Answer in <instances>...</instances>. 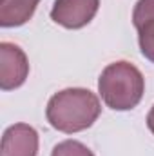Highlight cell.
I'll use <instances>...</instances> for the list:
<instances>
[{"label":"cell","instance_id":"6da1fadb","mask_svg":"<svg viewBox=\"0 0 154 156\" xmlns=\"http://www.w3.org/2000/svg\"><path fill=\"white\" fill-rule=\"evenodd\" d=\"M102 113L98 96L83 87H69L53 94L45 107L51 127L60 133H80L89 129Z\"/></svg>","mask_w":154,"mask_h":156},{"label":"cell","instance_id":"7a4b0ae2","mask_svg":"<svg viewBox=\"0 0 154 156\" xmlns=\"http://www.w3.org/2000/svg\"><path fill=\"white\" fill-rule=\"evenodd\" d=\"M98 91L107 107L114 111L134 109L145 91V78L136 66L120 60L109 64L98 78Z\"/></svg>","mask_w":154,"mask_h":156},{"label":"cell","instance_id":"3957f363","mask_svg":"<svg viewBox=\"0 0 154 156\" xmlns=\"http://www.w3.org/2000/svg\"><path fill=\"white\" fill-rule=\"evenodd\" d=\"M29 75V62L26 53L11 42L0 44V89L11 91L20 87Z\"/></svg>","mask_w":154,"mask_h":156},{"label":"cell","instance_id":"277c9868","mask_svg":"<svg viewBox=\"0 0 154 156\" xmlns=\"http://www.w3.org/2000/svg\"><path fill=\"white\" fill-rule=\"evenodd\" d=\"M100 0H54L51 18L65 29L85 27L98 13Z\"/></svg>","mask_w":154,"mask_h":156},{"label":"cell","instance_id":"5b68a950","mask_svg":"<svg viewBox=\"0 0 154 156\" xmlns=\"http://www.w3.org/2000/svg\"><path fill=\"white\" fill-rule=\"evenodd\" d=\"M38 133L27 123H15L4 131L2 156H37Z\"/></svg>","mask_w":154,"mask_h":156},{"label":"cell","instance_id":"8992f818","mask_svg":"<svg viewBox=\"0 0 154 156\" xmlns=\"http://www.w3.org/2000/svg\"><path fill=\"white\" fill-rule=\"evenodd\" d=\"M40 0H2L0 5V26L18 27L24 26L37 11Z\"/></svg>","mask_w":154,"mask_h":156},{"label":"cell","instance_id":"52a82bcc","mask_svg":"<svg viewBox=\"0 0 154 156\" xmlns=\"http://www.w3.org/2000/svg\"><path fill=\"white\" fill-rule=\"evenodd\" d=\"M138 44L142 55L154 64V20L138 29Z\"/></svg>","mask_w":154,"mask_h":156},{"label":"cell","instance_id":"ba28073f","mask_svg":"<svg viewBox=\"0 0 154 156\" xmlns=\"http://www.w3.org/2000/svg\"><path fill=\"white\" fill-rule=\"evenodd\" d=\"M51 156H94L89 147H85L82 142L76 140H65L54 145Z\"/></svg>","mask_w":154,"mask_h":156},{"label":"cell","instance_id":"9c48e42d","mask_svg":"<svg viewBox=\"0 0 154 156\" xmlns=\"http://www.w3.org/2000/svg\"><path fill=\"white\" fill-rule=\"evenodd\" d=\"M154 20V0H138L132 11V24L136 29Z\"/></svg>","mask_w":154,"mask_h":156},{"label":"cell","instance_id":"30bf717a","mask_svg":"<svg viewBox=\"0 0 154 156\" xmlns=\"http://www.w3.org/2000/svg\"><path fill=\"white\" fill-rule=\"evenodd\" d=\"M147 127L151 129V133L154 134V105H152V109L149 111V115H147Z\"/></svg>","mask_w":154,"mask_h":156}]
</instances>
